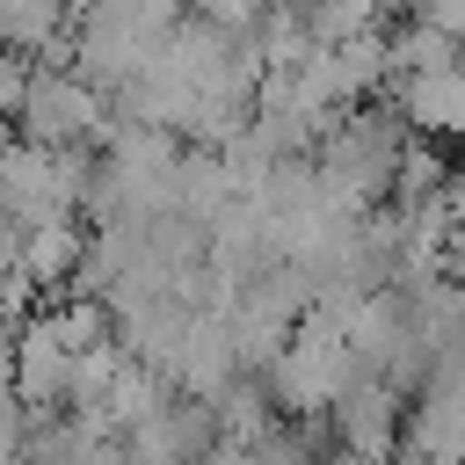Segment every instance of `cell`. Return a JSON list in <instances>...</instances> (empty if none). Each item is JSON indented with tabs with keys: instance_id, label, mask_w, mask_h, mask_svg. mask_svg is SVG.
I'll return each instance as SVG.
<instances>
[{
	"instance_id": "cell-1",
	"label": "cell",
	"mask_w": 465,
	"mask_h": 465,
	"mask_svg": "<svg viewBox=\"0 0 465 465\" xmlns=\"http://www.w3.org/2000/svg\"><path fill=\"white\" fill-rule=\"evenodd\" d=\"M356 378H371L363 356H356V341H349L334 320H320L312 305H305V320L291 327V341H283V349L269 356V371H262L269 400H276L291 421H320V414H334L341 392H349Z\"/></svg>"
},
{
	"instance_id": "cell-2",
	"label": "cell",
	"mask_w": 465,
	"mask_h": 465,
	"mask_svg": "<svg viewBox=\"0 0 465 465\" xmlns=\"http://www.w3.org/2000/svg\"><path fill=\"white\" fill-rule=\"evenodd\" d=\"M109 94L73 65V58H36L29 73V94L15 109V131L36 138V145H102L109 131Z\"/></svg>"
},
{
	"instance_id": "cell-3",
	"label": "cell",
	"mask_w": 465,
	"mask_h": 465,
	"mask_svg": "<svg viewBox=\"0 0 465 465\" xmlns=\"http://www.w3.org/2000/svg\"><path fill=\"white\" fill-rule=\"evenodd\" d=\"M80 356L87 349L65 334V320H58L51 298L36 312H22V327H15V392H22V407L29 414H65V385H73Z\"/></svg>"
},
{
	"instance_id": "cell-4",
	"label": "cell",
	"mask_w": 465,
	"mask_h": 465,
	"mask_svg": "<svg viewBox=\"0 0 465 465\" xmlns=\"http://www.w3.org/2000/svg\"><path fill=\"white\" fill-rule=\"evenodd\" d=\"M327 421H334V450L349 465H392L407 450V421L414 414H407V392L392 378H356Z\"/></svg>"
},
{
	"instance_id": "cell-5",
	"label": "cell",
	"mask_w": 465,
	"mask_h": 465,
	"mask_svg": "<svg viewBox=\"0 0 465 465\" xmlns=\"http://www.w3.org/2000/svg\"><path fill=\"white\" fill-rule=\"evenodd\" d=\"M87 247H94V232H87V218L80 211H58V218H36L29 225V247H22V283L36 291V298H65V291H80V269H87Z\"/></svg>"
},
{
	"instance_id": "cell-6",
	"label": "cell",
	"mask_w": 465,
	"mask_h": 465,
	"mask_svg": "<svg viewBox=\"0 0 465 465\" xmlns=\"http://www.w3.org/2000/svg\"><path fill=\"white\" fill-rule=\"evenodd\" d=\"M392 87H400V116H407V131L465 138V58H450V65H421V73H392Z\"/></svg>"
},
{
	"instance_id": "cell-7",
	"label": "cell",
	"mask_w": 465,
	"mask_h": 465,
	"mask_svg": "<svg viewBox=\"0 0 465 465\" xmlns=\"http://www.w3.org/2000/svg\"><path fill=\"white\" fill-rule=\"evenodd\" d=\"M189 15H196V22H211V29H232V36H247V29L269 15V0H189Z\"/></svg>"
},
{
	"instance_id": "cell-8",
	"label": "cell",
	"mask_w": 465,
	"mask_h": 465,
	"mask_svg": "<svg viewBox=\"0 0 465 465\" xmlns=\"http://www.w3.org/2000/svg\"><path fill=\"white\" fill-rule=\"evenodd\" d=\"M22 247H29V218H15V211L0 203V283L22 276Z\"/></svg>"
},
{
	"instance_id": "cell-9",
	"label": "cell",
	"mask_w": 465,
	"mask_h": 465,
	"mask_svg": "<svg viewBox=\"0 0 465 465\" xmlns=\"http://www.w3.org/2000/svg\"><path fill=\"white\" fill-rule=\"evenodd\" d=\"M334 465H349V458H334Z\"/></svg>"
}]
</instances>
